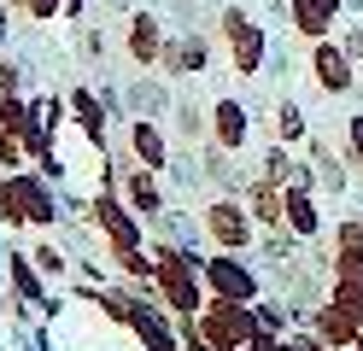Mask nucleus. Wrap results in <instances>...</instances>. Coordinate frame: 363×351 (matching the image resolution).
Returning <instances> with one entry per match:
<instances>
[{"label":"nucleus","mask_w":363,"mask_h":351,"mask_svg":"<svg viewBox=\"0 0 363 351\" xmlns=\"http://www.w3.org/2000/svg\"><path fill=\"white\" fill-rule=\"evenodd\" d=\"M246 334H252V316L240 311V304H217V311L206 316V340L223 351V345H240Z\"/></svg>","instance_id":"39448f33"},{"label":"nucleus","mask_w":363,"mask_h":351,"mask_svg":"<svg viewBox=\"0 0 363 351\" xmlns=\"http://www.w3.org/2000/svg\"><path fill=\"white\" fill-rule=\"evenodd\" d=\"M217 140H223V147H240V140H246V111L235 100H217Z\"/></svg>","instance_id":"9d476101"},{"label":"nucleus","mask_w":363,"mask_h":351,"mask_svg":"<svg viewBox=\"0 0 363 351\" xmlns=\"http://www.w3.org/2000/svg\"><path fill=\"white\" fill-rule=\"evenodd\" d=\"M340 281H352V287H363V240L357 246H340Z\"/></svg>","instance_id":"2eb2a0df"},{"label":"nucleus","mask_w":363,"mask_h":351,"mask_svg":"<svg viewBox=\"0 0 363 351\" xmlns=\"http://www.w3.org/2000/svg\"><path fill=\"white\" fill-rule=\"evenodd\" d=\"M311 70H316V82H323L328 94H346L352 88V53L334 47V41H316L311 47Z\"/></svg>","instance_id":"7ed1b4c3"},{"label":"nucleus","mask_w":363,"mask_h":351,"mask_svg":"<svg viewBox=\"0 0 363 351\" xmlns=\"http://www.w3.org/2000/svg\"><path fill=\"white\" fill-rule=\"evenodd\" d=\"M223 35L235 41V70H240V77H252V70L264 65V30L246 12H223Z\"/></svg>","instance_id":"f03ea898"},{"label":"nucleus","mask_w":363,"mask_h":351,"mask_svg":"<svg viewBox=\"0 0 363 351\" xmlns=\"http://www.w3.org/2000/svg\"><path fill=\"white\" fill-rule=\"evenodd\" d=\"M158 281H164V293H170L176 311H199V287H194V275H188V264H182L176 252H164V264H158Z\"/></svg>","instance_id":"423d86ee"},{"label":"nucleus","mask_w":363,"mask_h":351,"mask_svg":"<svg viewBox=\"0 0 363 351\" xmlns=\"http://www.w3.org/2000/svg\"><path fill=\"white\" fill-rule=\"evenodd\" d=\"M129 59L135 65H158V59H164V30H158L152 12H135L129 18Z\"/></svg>","instance_id":"20e7f679"},{"label":"nucleus","mask_w":363,"mask_h":351,"mask_svg":"<svg viewBox=\"0 0 363 351\" xmlns=\"http://www.w3.org/2000/svg\"><path fill=\"white\" fill-rule=\"evenodd\" d=\"M299 135H305V117L293 106H281V140H299Z\"/></svg>","instance_id":"a211bd4d"},{"label":"nucleus","mask_w":363,"mask_h":351,"mask_svg":"<svg viewBox=\"0 0 363 351\" xmlns=\"http://www.w3.org/2000/svg\"><path fill=\"white\" fill-rule=\"evenodd\" d=\"M287 223L299 228V234H316V205H311L305 187H293V194H287Z\"/></svg>","instance_id":"ddd939ff"},{"label":"nucleus","mask_w":363,"mask_h":351,"mask_svg":"<svg viewBox=\"0 0 363 351\" xmlns=\"http://www.w3.org/2000/svg\"><path fill=\"white\" fill-rule=\"evenodd\" d=\"M65 12H71V18H77V12H82V0H65Z\"/></svg>","instance_id":"4be33fe9"},{"label":"nucleus","mask_w":363,"mask_h":351,"mask_svg":"<svg viewBox=\"0 0 363 351\" xmlns=\"http://www.w3.org/2000/svg\"><path fill=\"white\" fill-rule=\"evenodd\" d=\"M352 345H357V351H363V334H357V340H352Z\"/></svg>","instance_id":"5701e85b"},{"label":"nucleus","mask_w":363,"mask_h":351,"mask_svg":"<svg viewBox=\"0 0 363 351\" xmlns=\"http://www.w3.org/2000/svg\"><path fill=\"white\" fill-rule=\"evenodd\" d=\"M281 211H287V199H281V194H269V187H258V194H252V217H264V223H276Z\"/></svg>","instance_id":"dca6fc26"},{"label":"nucleus","mask_w":363,"mask_h":351,"mask_svg":"<svg viewBox=\"0 0 363 351\" xmlns=\"http://www.w3.org/2000/svg\"><path fill=\"white\" fill-rule=\"evenodd\" d=\"M6 217L12 223H53V199H48V187L41 182H30V176H12L6 182Z\"/></svg>","instance_id":"f257e3e1"},{"label":"nucleus","mask_w":363,"mask_h":351,"mask_svg":"<svg viewBox=\"0 0 363 351\" xmlns=\"http://www.w3.org/2000/svg\"><path fill=\"white\" fill-rule=\"evenodd\" d=\"M71 111H77V123H82V135H88V140H100V135H106V123H100V106L88 100L82 88L71 94Z\"/></svg>","instance_id":"4468645a"},{"label":"nucleus","mask_w":363,"mask_h":351,"mask_svg":"<svg viewBox=\"0 0 363 351\" xmlns=\"http://www.w3.org/2000/svg\"><path fill=\"white\" fill-rule=\"evenodd\" d=\"M211 234L223 246H246V234H252L246 228V211L240 205H211Z\"/></svg>","instance_id":"1a4fd4ad"},{"label":"nucleus","mask_w":363,"mask_h":351,"mask_svg":"<svg viewBox=\"0 0 363 351\" xmlns=\"http://www.w3.org/2000/svg\"><path fill=\"white\" fill-rule=\"evenodd\" d=\"M135 152H141L147 170H164V135H158L152 123H135Z\"/></svg>","instance_id":"9b49d317"},{"label":"nucleus","mask_w":363,"mask_h":351,"mask_svg":"<svg viewBox=\"0 0 363 351\" xmlns=\"http://www.w3.org/2000/svg\"><path fill=\"white\" fill-rule=\"evenodd\" d=\"M94 211H100V223L111 228V240H118V246H135V223H129L123 211H118V199H100Z\"/></svg>","instance_id":"f8f14e48"},{"label":"nucleus","mask_w":363,"mask_h":351,"mask_svg":"<svg viewBox=\"0 0 363 351\" xmlns=\"http://www.w3.org/2000/svg\"><path fill=\"white\" fill-rule=\"evenodd\" d=\"M129 199H135V205H141V211H152V205H158V194H152V182H141V176H135V182H129Z\"/></svg>","instance_id":"6ab92c4d"},{"label":"nucleus","mask_w":363,"mask_h":351,"mask_svg":"<svg viewBox=\"0 0 363 351\" xmlns=\"http://www.w3.org/2000/svg\"><path fill=\"white\" fill-rule=\"evenodd\" d=\"M346 140H352V164H363V117H352V129H346Z\"/></svg>","instance_id":"aec40b11"},{"label":"nucleus","mask_w":363,"mask_h":351,"mask_svg":"<svg viewBox=\"0 0 363 351\" xmlns=\"http://www.w3.org/2000/svg\"><path fill=\"white\" fill-rule=\"evenodd\" d=\"M340 6H346V0H293V23H299V35H311V41H323V35L334 30V18H340Z\"/></svg>","instance_id":"0eeeda50"},{"label":"nucleus","mask_w":363,"mask_h":351,"mask_svg":"<svg viewBox=\"0 0 363 351\" xmlns=\"http://www.w3.org/2000/svg\"><path fill=\"white\" fill-rule=\"evenodd\" d=\"M206 275H211V287H217L223 299H252V275H246L240 264H229V257H211Z\"/></svg>","instance_id":"6e6552de"},{"label":"nucleus","mask_w":363,"mask_h":351,"mask_svg":"<svg viewBox=\"0 0 363 351\" xmlns=\"http://www.w3.org/2000/svg\"><path fill=\"white\" fill-rule=\"evenodd\" d=\"M18 12H30V18H59L65 12V0H12Z\"/></svg>","instance_id":"f3484780"},{"label":"nucleus","mask_w":363,"mask_h":351,"mask_svg":"<svg viewBox=\"0 0 363 351\" xmlns=\"http://www.w3.org/2000/svg\"><path fill=\"white\" fill-rule=\"evenodd\" d=\"M346 53H352V59H363V30H357V35H346Z\"/></svg>","instance_id":"412c9836"},{"label":"nucleus","mask_w":363,"mask_h":351,"mask_svg":"<svg viewBox=\"0 0 363 351\" xmlns=\"http://www.w3.org/2000/svg\"><path fill=\"white\" fill-rule=\"evenodd\" d=\"M0 199H6V182H0Z\"/></svg>","instance_id":"b1692460"}]
</instances>
